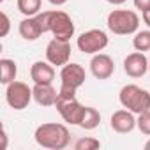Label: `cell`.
<instances>
[{
	"label": "cell",
	"mask_w": 150,
	"mask_h": 150,
	"mask_svg": "<svg viewBox=\"0 0 150 150\" xmlns=\"http://www.w3.org/2000/svg\"><path fill=\"white\" fill-rule=\"evenodd\" d=\"M18 65L11 58H0V81L2 85H9L16 80Z\"/></svg>",
	"instance_id": "obj_16"
},
{
	"label": "cell",
	"mask_w": 150,
	"mask_h": 150,
	"mask_svg": "<svg viewBox=\"0 0 150 150\" xmlns=\"http://www.w3.org/2000/svg\"><path fill=\"white\" fill-rule=\"evenodd\" d=\"M108 4H111V6H122V4H125L127 0H106Z\"/></svg>",
	"instance_id": "obj_26"
},
{
	"label": "cell",
	"mask_w": 150,
	"mask_h": 150,
	"mask_svg": "<svg viewBox=\"0 0 150 150\" xmlns=\"http://www.w3.org/2000/svg\"><path fill=\"white\" fill-rule=\"evenodd\" d=\"M106 25L117 35H131L139 28V16L131 9H113L106 18Z\"/></svg>",
	"instance_id": "obj_3"
},
{
	"label": "cell",
	"mask_w": 150,
	"mask_h": 150,
	"mask_svg": "<svg viewBox=\"0 0 150 150\" xmlns=\"http://www.w3.org/2000/svg\"><path fill=\"white\" fill-rule=\"evenodd\" d=\"M0 20H2V30H0V37H7L9 30H11V20L6 13L0 14Z\"/></svg>",
	"instance_id": "obj_22"
},
{
	"label": "cell",
	"mask_w": 150,
	"mask_h": 150,
	"mask_svg": "<svg viewBox=\"0 0 150 150\" xmlns=\"http://www.w3.org/2000/svg\"><path fill=\"white\" fill-rule=\"evenodd\" d=\"M48 30L57 39L71 41V37L74 35V21L65 11H50Z\"/></svg>",
	"instance_id": "obj_8"
},
{
	"label": "cell",
	"mask_w": 150,
	"mask_h": 150,
	"mask_svg": "<svg viewBox=\"0 0 150 150\" xmlns=\"http://www.w3.org/2000/svg\"><path fill=\"white\" fill-rule=\"evenodd\" d=\"M55 108L60 113V117L64 118V122H67L71 125H80L83 122V117L87 111V106H83L76 99V96H62V94H58Z\"/></svg>",
	"instance_id": "obj_5"
},
{
	"label": "cell",
	"mask_w": 150,
	"mask_h": 150,
	"mask_svg": "<svg viewBox=\"0 0 150 150\" xmlns=\"http://www.w3.org/2000/svg\"><path fill=\"white\" fill-rule=\"evenodd\" d=\"M46 60L57 67H64L71 60V42L53 37L46 46Z\"/></svg>",
	"instance_id": "obj_9"
},
{
	"label": "cell",
	"mask_w": 150,
	"mask_h": 150,
	"mask_svg": "<svg viewBox=\"0 0 150 150\" xmlns=\"http://www.w3.org/2000/svg\"><path fill=\"white\" fill-rule=\"evenodd\" d=\"M99 124H101V113H99L96 108L87 106V111H85V117H83V122L80 124V127L85 129V131H92V129H96Z\"/></svg>",
	"instance_id": "obj_18"
},
{
	"label": "cell",
	"mask_w": 150,
	"mask_h": 150,
	"mask_svg": "<svg viewBox=\"0 0 150 150\" xmlns=\"http://www.w3.org/2000/svg\"><path fill=\"white\" fill-rule=\"evenodd\" d=\"M48 2L58 7V6H64V4H67V0H48Z\"/></svg>",
	"instance_id": "obj_27"
},
{
	"label": "cell",
	"mask_w": 150,
	"mask_h": 150,
	"mask_svg": "<svg viewBox=\"0 0 150 150\" xmlns=\"http://www.w3.org/2000/svg\"><path fill=\"white\" fill-rule=\"evenodd\" d=\"M2 148H7V132H6V129L2 131Z\"/></svg>",
	"instance_id": "obj_25"
},
{
	"label": "cell",
	"mask_w": 150,
	"mask_h": 150,
	"mask_svg": "<svg viewBox=\"0 0 150 150\" xmlns=\"http://www.w3.org/2000/svg\"><path fill=\"white\" fill-rule=\"evenodd\" d=\"M18 32L25 41H37L44 34L37 16H25V20H21L18 25Z\"/></svg>",
	"instance_id": "obj_15"
},
{
	"label": "cell",
	"mask_w": 150,
	"mask_h": 150,
	"mask_svg": "<svg viewBox=\"0 0 150 150\" xmlns=\"http://www.w3.org/2000/svg\"><path fill=\"white\" fill-rule=\"evenodd\" d=\"M90 72L97 80H108L115 72V62L106 53H96L90 60Z\"/></svg>",
	"instance_id": "obj_11"
},
{
	"label": "cell",
	"mask_w": 150,
	"mask_h": 150,
	"mask_svg": "<svg viewBox=\"0 0 150 150\" xmlns=\"http://www.w3.org/2000/svg\"><path fill=\"white\" fill-rule=\"evenodd\" d=\"M118 101H120L122 108L132 111L134 115H139V113L150 110V92L138 87V85H134V83L124 85L120 88Z\"/></svg>",
	"instance_id": "obj_2"
},
{
	"label": "cell",
	"mask_w": 150,
	"mask_h": 150,
	"mask_svg": "<svg viewBox=\"0 0 150 150\" xmlns=\"http://www.w3.org/2000/svg\"><path fill=\"white\" fill-rule=\"evenodd\" d=\"M148 71V58L143 51H132L124 58V72L131 78H141Z\"/></svg>",
	"instance_id": "obj_10"
},
{
	"label": "cell",
	"mask_w": 150,
	"mask_h": 150,
	"mask_svg": "<svg viewBox=\"0 0 150 150\" xmlns=\"http://www.w3.org/2000/svg\"><path fill=\"white\" fill-rule=\"evenodd\" d=\"M35 143L48 150H64L71 143V132L64 124L46 122L41 124L34 132Z\"/></svg>",
	"instance_id": "obj_1"
},
{
	"label": "cell",
	"mask_w": 150,
	"mask_h": 150,
	"mask_svg": "<svg viewBox=\"0 0 150 150\" xmlns=\"http://www.w3.org/2000/svg\"><path fill=\"white\" fill-rule=\"evenodd\" d=\"M141 20H143V23L150 28V9H148V11H145V13H141Z\"/></svg>",
	"instance_id": "obj_24"
},
{
	"label": "cell",
	"mask_w": 150,
	"mask_h": 150,
	"mask_svg": "<svg viewBox=\"0 0 150 150\" xmlns=\"http://www.w3.org/2000/svg\"><path fill=\"white\" fill-rule=\"evenodd\" d=\"M30 78L34 83H53L55 80V65L48 60H37L30 67Z\"/></svg>",
	"instance_id": "obj_14"
},
{
	"label": "cell",
	"mask_w": 150,
	"mask_h": 150,
	"mask_svg": "<svg viewBox=\"0 0 150 150\" xmlns=\"http://www.w3.org/2000/svg\"><path fill=\"white\" fill-rule=\"evenodd\" d=\"M34 99V92H32V87H28L25 81H13L9 85H6V101L7 104L16 110V111H21L25 110L30 101Z\"/></svg>",
	"instance_id": "obj_7"
},
{
	"label": "cell",
	"mask_w": 150,
	"mask_h": 150,
	"mask_svg": "<svg viewBox=\"0 0 150 150\" xmlns=\"http://www.w3.org/2000/svg\"><path fill=\"white\" fill-rule=\"evenodd\" d=\"M32 92H34V101L44 108L55 106V103L58 99V92L55 90L53 83H34Z\"/></svg>",
	"instance_id": "obj_13"
},
{
	"label": "cell",
	"mask_w": 150,
	"mask_h": 150,
	"mask_svg": "<svg viewBox=\"0 0 150 150\" xmlns=\"http://www.w3.org/2000/svg\"><path fill=\"white\" fill-rule=\"evenodd\" d=\"M108 42H110V37L101 28H90V30L80 34V37L76 39L78 50L87 55H96V53L103 51L108 46Z\"/></svg>",
	"instance_id": "obj_6"
},
{
	"label": "cell",
	"mask_w": 150,
	"mask_h": 150,
	"mask_svg": "<svg viewBox=\"0 0 150 150\" xmlns=\"http://www.w3.org/2000/svg\"><path fill=\"white\" fill-rule=\"evenodd\" d=\"M148 71H150V58H148Z\"/></svg>",
	"instance_id": "obj_29"
},
{
	"label": "cell",
	"mask_w": 150,
	"mask_h": 150,
	"mask_svg": "<svg viewBox=\"0 0 150 150\" xmlns=\"http://www.w3.org/2000/svg\"><path fill=\"white\" fill-rule=\"evenodd\" d=\"M145 150H150V139H148V141L145 143Z\"/></svg>",
	"instance_id": "obj_28"
},
{
	"label": "cell",
	"mask_w": 150,
	"mask_h": 150,
	"mask_svg": "<svg viewBox=\"0 0 150 150\" xmlns=\"http://www.w3.org/2000/svg\"><path fill=\"white\" fill-rule=\"evenodd\" d=\"M87 72L81 64L69 62L60 69V88L58 94L62 96H76L78 88L85 83Z\"/></svg>",
	"instance_id": "obj_4"
},
{
	"label": "cell",
	"mask_w": 150,
	"mask_h": 150,
	"mask_svg": "<svg viewBox=\"0 0 150 150\" xmlns=\"http://www.w3.org/2000/svg\"><path fill=\"white\" fill-rule=\"evenodd\" d=\"M74 148L76 150H97V148H101V141L97 138L85 136V138H80L74 143Z\"/></svg>",
	"instance_id": "obj_20"
},
{
	"label": "cell",
	"mask_w": 150,
	"mask_h": 150,
	"mask_svg": "<svg viewBox=\"0 0 150 150\" xmlns=\"http://www.w3.org/2000/svg\"><path fill=\"white\" fill-rule=\"evenodd\" d=\"M132 48L136 51H150V30H138L132 37Z\"/></svg>",
	"instance_id": "obj_19"
},
{
	"label": "cell",
	"mask_w": 150,
	"mask_h": 150,
	"mask_svg": "<svg viewBox=\"0 0 150 150\" xmlns=\"http://www.w3.org/2000/svg\"><path fill=\"white\" fill-rule=\"evenodd\" d=\"M110 125H111V129L115 132L127 134V132L136 129V117H134L132 111H129L125 108L124 110H117L111 115V118H110Z\"/></svg>",
	"instance_id": "obj_12"
},
{
	"label": "cell",
	"mask_w": 150,
	"mask_h": 150,
	"mask_svg": "<svg viewBox=\"0 0 150 150\" xmlns=\"http://www.w3.org/2000/svg\"><path fill=\"white\" fill-rule=\"evenodd\" d=\"M136 127H138L145 136H150V110L138 115V118H136Z\"/></svg>",
	"instance_id": "obj_21"
},
{
	"label": "cell",
	"mask_w": 150,
	"mask_h": 150,
	"mask_svg": "<svg viewBox=\"0 0 150 150\" xmlns=\"http://www.w3.org/2000/svg\"><path fill=\"white\" fill-rule=\"evenodd\" d=\"M132 4H134V7L139 9L141 13H145V11L150 9V0H132Z\"/></svg>",
	"instance_id": "obj_23"
},
{
	"label": "cell",
	"mask_w": 150,
	"mask_h": 150,
	"mask_svg": "<svg viewBox=\"0 0 150 150\" xmlns=\"http://www.w3.org/2000/svg\"><path fill=\"white\" fill-rule=\"evenodd\" d=\"M16 6L23 16H37L42 7V0H16Z\"/></svg>",
	"instance_id": "obj_17"
},
{
	"label": "cell",
	"mask_w": 150,
	"mask_h": 150,
	"mask_svg": "<svg viewBox=\"0 0 150 150\" xmlns=\"http://www.w3.org/2000/svg\"><path fill=\"white\" fill-rule=\"evenodd\" d=\"M0 2H4V0H0Z\"/></svg>",
	"instance_id": "obj_30"
}]
</instances>
